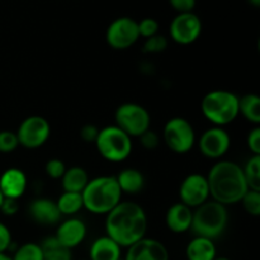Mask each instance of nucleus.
Here are the masks:
<instances>
[{
  "label": "nucleus",
  "instance_id": "473e14b6",
  "mask_svg": "<svg viewBox=\"0 0 260 260\" xmlns=\"http://www.w3.org/2000/svg\"><path fill=\"white\" fill-rule=\"evenodd\" d=\"M248 146L254 155H258V156H260V128L259 127H255L254 129H251V132L249 134Z\"/></svg>",
  "mask_w": 260,
  "mask_h": 260
},
{
  "label": "nucleus",
  "instance_id": "9d476101",
  "mask_svg": "<svg viewBox=\"0 0 260 260\" xmlns=\"http://www.w3.org/2000/svg\"><path fill=\"white\" fill-rule=\"evenodd\" d=\"M139 24L128 17H122L113 20L107 29V42L116 50L131 47L139 40Z\"/></svg>",
  "mask_w": 260,
  "mask_h": 260
},
{
  "label": "nucleus",
  "instance_id": "1a4fd4ad",
  "mask_svg": "<svg viewBox=\"0 0 260 260\" xmlns=\"http://www.w3.org/2000/svg\"><path fill=\"white\" fill-rule=\"evenodd\" d=\"M51 127L47 119L40 116H32L25 118L20 123L17 135L18 142L27 149H37L48 140Z\"/></svg>",
  "mask_w": 260,
  "mask_h": 260
},
{
  "label": "nucleus",
  "instance_id": "aec40b11",
  "mask_svg": "<svg viewBox=\"0 0 260 260\" xmlns=\"http://www.w3.org/2000/svg\"><path fill=\"white\" fill-rule=\"evenodd\" d=\"M188 260H213L216 258V246L212 240L206 238L193 239L187 246Z\"/></svg>",
  "mask_w": 260,
  "mask_h": 260
},
{
  "label": "nucleus",
  "instance_id": "a878e982",
  "mask_svg": "<svg viewBox=\"0 0 260 260\" xmlns=\"http://www.w3.org/2000/svg\"><path fill=\"white\" fill-rule=\"evenodd\" d=\"M243 172L249 189L260 192V156L254 155L250 157Z\"/></svg>",
  "mask_w": 260,
  "mask_h": 260
},
{
  "label": "nucleus",
  "instance_id": "ea45409f",
  "mask_svg": "<svg viewBox=\"0 0 260 260\" xmlns=\"http://www.w3.org/2000/svg\"><path fill=\"white\" fill-rule=\"evenodd\" d=\"M213 260H231V259H229V258H225V256H221V258H217V256H216L215 259Z\"/></svg>",
  "mask_w": 260,
  "mask_h": 260
},
{
  "label": "nucleus",
  "instance_id": "b1692460",
  "mask_svg": "<svg viewBox=\"0 0 260 260\" xmlns=\"http://www.w3.org/2000/svg\"><path fill=\"white\" fill-rule=\"evenodd\" d=\"M43 253V260H71V251L63 248L56 238L46 239L40 245Z\"/></svg>",
  "mask_w": 260,
  "mask_h": 260
},
{
  "label": "nucleus",
  "instance_id": "4be33fe9",
  "mask_svg": "<svg viewBox=\"0 0 260 260\" xmlns=\"http://www.w3.org/2000/svg\"><path fill=\"white\" fill-rule=\"evenodd\" d=\"M116 179L121 192L129 193V194L139 193L144 188L145 184L144 175L141 174V172L136 169H131V168L122 170Z\"/></svg>",
  "mask_w": 260,
  "mask_h": 260
},
{
  "label": "nucleus",
  "instance_id": "6ab92c4d",
  "mask_svg": "<svg viewBox=\"0 0 260 260\" xmlns=\"http://www.w3.org/2000/svg\"><path fill=\"white\" fill-rule=\"evenodd\" d=\"M90 260H121V246L108 236L96 239L91 244Z\"/></svg>",
  "mask_w": 260,
  "mask_h": 260
},
{
  "label": "nucleus",
  "instance_id": "c756f323",
  "mask_svg": "<svg viewBox=\"0 0 260 260\" xmlns=\"http://www.w3.org/2000/svg\"><path fill=\"white\" fill-rule=\"evenodd\" d=\"M19 145L18 137L12 131H0V152L8 154L17 149Z\"/></svg>",
  "mask_w": 260,
  "mask_h": 260
},
{
  "label": "nucleus",
  "instance_id": "a211bd4d",
  "mask_svg": "<svg viewBox=\"0 0 260 260\" xmlns=\"http://www.w3.org/2000/svg\"><path fill=\"white\" fill-rule=\"evenodd\" d=\"M29 212L33 220L42 223V225H53L61 217V213L56 206V202L46 200V198L33 201L29 206Z\"/></svg>",
  "mask_w": 260,
  "mask_h": 260
},
{
  "label": "nucleus",
  "instance_id": "f704fd0d",
  "mask_svg": "<svg viewBox=\"0 0 260 260\" xmlns=\"http://www.w3.org/2000/svg\"><path fill=\"white\" fill-rule=\"evenodd\" d=\"M170 5L177 12H179V14H182V13H192L196 7V2L194 0H172Z\"/></svg>",
  "mask_w": 260,
  "mask_h": 260
},
{
  "label": "nucleus",
  "instance_id": "2eb2a0df",
  "mask_svg": "<svg viewBox=\"0 0 260 260\" xmlns=\"http://www.w3.org/2000/svg\"><path fill=\"white\" fill-rule=\"evenodd\" d=\"M86 235V226L79 218H70L66 220L58 226L57 234L55 238L63 248L71 250L78 246L84 240Z\"/></svg>",
  "mask_w": 260,
  "mask_h": 260
},
{
  "label": "nucleus",
  "instance_id": "6e6552de",
  "mask_svg": "<svg viewBox=\"0 0 260 260\" xmlns=\"http://www.w3.org/2000/svg\"><path fill=\"white\" fill-rule=\"evenodd\" d=\"M162 136L167 146L177 154H185L190 151L196 141L192 124L180 117H175L167 122Z\"/></svg>",
  "mask_w": 260,
  "mask_h": 260
},
{
  "label": "nucleus",
  "instance_id": "c85d7f7f",
  "mask_svg": "<svg viewBox=\"0 0 260 260\" xmlns=\"http://www.w3.org/2000/svg\"><path fill=\"white\" fill-rule=\"evenodd\" d=\"M168 47V40L161 35H155L147 38L144 43L145 53H160Z\"/></svg>",
  "mask_w": 260,
  "mask_h": 260
},
{
  "label": "nucleus",
  "instance_id": "cd10ccee",
  "mask_svg": "<svg viewBox=\"0 0 260 260\" xmlns=\"http://www.w3.org/2000/svg\"><path fill=\"white\" fill-rule=\"evenodd\" d=\"M241 202H243L244 208L249 215L255 216V217L260 215V192L249 189L243 197Z\"/></svg>",
  "mask_w": 260,
  "mask_h": 260
},
{
  "label": "nucleus",
  "instance_id": "f257e3e1",
  "mask_svg": "<svg viewBox=\"0 0 260 260\" xmlns=\"http://www.w3.org/2000/svg\"><path fill=\"white\" fill-rule=\"evenodd\" d=\"M106 230L108 238L121 248H129L145 238L147 230L146 213L137 203L121 202L108 213Z\"/></svg>",
  "mask_w": 260,
  "mask_h": 260
},
{
  "label": "nucleus",
  "instance_id": "0eeeda50",
  "mask_svg": "<svg viewBox=\"0 0 260 260\" xmlns=\"http://www.w3.org/2000/svg\"><path fill=\"white\" fill-rule=\"evenodd\" d=\"M116 123L129 137H140L150 128V114L142 106L123 103L116 111Z\"/></svg>",
  "mask_w": 260,
  "mask_h": 260
},
{
  "label": "nucleus",
  "instance_id": "ddd939ff",
  "mask_svg": "<svg viewBox=\"0 0 260 260\" xmlns=\"http://www.w3.org/2000/svg\"><path fill=\"white\" fill-rule=\"evenodd\" d=\"M230 136L221 127H213L203 132L200 140V150L206 157L218 159L228 152L230 147Z\"/></svg>",
  "mask_w": 260,
  "mask_h": 260
},
{
  "label": "nucleus",
  "instance_id": "7c9ffc66",
  "mask_svg": "<svg viewBox=\"0 0 260 260\" xmlns=\"http://www.w3.org/2000/svg\"><path fill=\"white\" fill-rule=\"evenodd\" d=\"M139 24V33L140 36L145 38H150L152 36L157 35V29H159V23L152 18H145L141 22L137 23Z\"/></svg>",
  "mask_w": 260,
  "mask_h": 260
},
{
  "label": "nucleus",
  "instance_id": "c9c22d12",
  "mask_svg": "<svg viewBox=\"0 0 260 260\" xmlns=\"http://www.w3.org/2000/svg\"><path fill=\"white\" fill-rule=\"evenodd\" d=\"M140 139H141V145L145 149L152 150L159 145V137H157V135L155 132L150 131V129L145 132L144 135H141Z\"/></svg>",
  "mask_w": 260,
  "mask_h": 260
},
{
  "label": "nucleus",
  "instance_id": "4468645a",
  "mask_svg": "<svg viewBox=\"0 0 260 260\" xmlns=\"http://www.w3.org/2000/svg\"><path fill=\"white\" fill-rule=\"evenodd\" d=\"M124 260H169V251L159 240L142 238L129 246Z\"/></svg>",
  "mask_w": 260,
  "mask_h": 260
},
{
  "label": "nucleus",
  "instance_id": "72a5a7b5",
  "mask_svg": "<svg viewBox=\"0 0 260 260\" xmlns=\"http://www.w3.org/2000/svg\"><path fill=\"white\" fill-rule=\"evenodd\" d=\"M10 244H12V236L9 229L0 222V254H4L9 249Z\"/></svg>",
  "mask_w": 260,
  "mask_h": 260
},
{
  "label": "nucleus",
  "instance_id": "bb28decb",
  "mask_svg": "<svg viewBox=\"0 0 260 260\" xmlns=\"http://www.w3.org/2000/svg\"><path fill=\"white\" fill-rule=\"evenodd\" d=\"M12 260H43L42 249L37 244L27 243L17 249Z\"/></svg>",
  "mask_w": 260,
  "mask_h": 260
},
{
  "label": "nucleus",
  "instance_id": "39448f33",
  "mask_svg": "<svg viewBox=\"0 0 260 260\" xmlns=\"http://www.w3.org/2000/svg\"><path fill=\"white\" fill-rule=\"evenodd\" d=\"M206 118L216 127L231 123L239 114V98L228 90H215L206 94L201 104Z\"/></svg>",
  "mask_w": 260,
  "mask_h": 260
},
{
  "label": "nucleus",
  "instance_id": "f8f14e48",
  "mask_svg": "<svg viewBox=\"0 0 260 260\" xmlns=\"http://www.w3.org/2000/svg\"><path fill=\"white\" fill-rule=\"evenodd\" d=\"M179 196L182 203L187 207H200L210 197L207 178L201 174L188 175L180 184Z\"/></svg>",
  "mask_w": 260,
  "mask_h": 260
},
{
  "label": "nucleus",
  "instance_id": "e433bc0d",
  "mask_svg": "<svg viewBox=\"0 0 260 260\" xmlns=\"http://www.w3.org/2000/svg\"><path fill=\"white\" fill-rule=\"evenodd\" d=\"M98 132L99 129L96 128L95 126H93V124H86V126H84L83 128H81V139L85 142H95Z\"/></svg>",
  "mask_w": 260,
  "mask_h": 260
},
{
  "label": "nucleus",
  "instance_id": "20e7f679",
  "mask_svg": "<svg viewBox=\"0 0 260 260\" xmlns=\"http://www.w3.org/2000/svg\"><path fill=\"white\" fill-rule=\"evenodd\" d=\"M228 211L225 206L211 201L201 205L192 217V229L201 238L213 240L223 233L228 225Z\"/></svg>",
  "mask_w": 260,
  "mask_h": 260
},
{
  "label": "nucleus",
  "instance_id": "5701e85b",
  "mask_svg": "<svg viewBox=\"0 0 260 260\" xmlns=\"http://www.w3.org/2000/svg\"><path fill=\"white\" fill-rule=\"evenodd\" d=\"M241 112L249 122L260 123V98L255 94H246L239 99V113Z\"/></svg>",
  "mask_w": 260,
  "mask_h": 260
},
{
  "label": "nucleus",
  "instance_id": "a19ab883",
  "mask_svg": "<svg viewBox=\"0 0 260 260\" xmlns=\"http://www.w3.org/2000/svg\"><path fill=\"white\" fill-rule=\"evenodd\" d=\"M3 201H4V196H3V194H2V192H0V207H2Z\"/></svg>",
  "mask_w": 260,
  "mask_h": 260
},
{
  "label": "nucleus",
  "instance_id": "7ed1b4c3",
  "mask_svg": "<svg viewBox=\"0 0 260 260\" xmlns=\"http://www.w3.org/2000/svg\"><path fill=\"white\" fill-rule=\"evenodd\" d=\"M84 207L91 213H109L121 203L122 192L114 177H99L89 180L81 192Z\"/></svg>",
  "mask_w": 260,
  "mask_h": 260
},
{
  "label": "nucleus",
  "instance_id": "f3484780",
  "mask_svg": "<svg viewBox=\"0 0 260 260\" xmlns=\"http://www.w3.org/2000/svg\"><path fill=\"white\" fill-rule=\"evenodd\" d=\"M193 212L189 207L183 203H175L168 210L165 222L173 233H185L192 226Z\"/></svg>",
  "mask_w": 260,
  "mask_h": 260
},
{
  "label": "nucleus",
  "instance_id": "393cba45",
  "mask_svg": "<svg viewBox=\"0 0 260 260\" xmlns=\"http://www.w3.org/2000/svg\"><path fill=\"white\" fill-rule=\"evenodd\" d=\"M56 206H57L61 215H74L84 207L83 196H81V193L63 192L58 198Z\"/></svg>",
  "mask_w": 260,
  "mask_h": 260
},
{
  "label": "nucleus",
  "instance_id": "dca6fc26",
  "mask_svg": "<svg viewBox=\"0 0 260 260\" xmlns=\"http://www.w3.org/2000/svg\"><path fill=\"white\" fill-rule=\"evenodd\" d=\"M27 188V177L17 168L7 169L0 177V192L4 198L18 200L23 196Z\"/></svg>",
  "mask_w": 260,
  "mask_h": 260
},
{
  "label": "nucleus",
  "instance_id": "412c9836",
  "mask_svg": "<svg viewBox=\"0 0 260 260\" xmlns=\"http://www.w3.org/2000/svg\"><path fill=\"white\" fill-rule=\"evenodd\" d=\"M62 188L65 192L81 193L89 183L88 173L80 167H73L62 175Z\"/></svg>",
  "mask_w": 260,
  "mask_h": 260
},
{
  "label": "nucleus",
  "instance_id": "f03ea898",
  "mask_svg": "<svg viewBox=\"0 0 260 260\" xmlns=\"http://www.w3.org/2000/svg\"><path fill=\"white\" fill-rule=\"evenodd\" d=\"M207 183L213 201L222 206L240 202L249 190L243 168L233 161H220L213 165Z\"/></svg>",
  "mask_w": 260,
  "mask_h": 260
},
{
  "label": "nucleus",
  "instance_id": "58836bf2",
  "mask_svg": "<svg viewBox=\"0 0 260 260\" xmlns=\"http://www.w3.org/2000/svg\"><path fill=\"white\" fill-rule=\"evenodd\" d=\"M0 260H12V258L8 256L7 254H0Z\"/></svg>",
  "mask_w": 260,
  "mask_h": 260
},
{
  "label": "nucleus",
  "instance_id": "2f4dec72",
  "mask_svg": "<svg viewBox=\"0 0 260 260\" xmlns=\"http://www.w3.org/2000/svg\"><path fill=\"white\" fill-rule=\"evenodd\" d=\"M65 172L66 167L65 164H63V161H61L60 159H51L48 160L47 164H46V173H47L48 177H51L52 179L62 178Z\"/></svg>",
  "mask_w": 260,
  "mask_h": 260
},
{
  "label": "nucleus",
  "instance_id": "4c0bfd02",
  "mask_svg": "<svg viewBox=\"0 0 260 260\" xmlns=\"http://www.w3.org/2000/svg\"><path fill=\"white\" fill-rule=\"evenodd\" d=\"M0 211H2V212L7 216L15 215L18 211L17 200H9V198H4V201H3V203H2V207H0Z\"/></svg>",
  "mask_w": 260,
  "mask_h": 260
},
{
  "label": "nucleus",
  "instance_id": "423d86ee",
  "mask_svg": "<svg viewBox=\"0 0 260 260\" xmlns=\"http://www.w3.org/2000/svg\"><path fill=\"white\" fill-rule=\"evenodd\" d=\"M95 145L99 154L109 161H122L127 159L132 151L131 137L117 126L99 129Z\"/></svg>",
  "mask_w": 260,
  "mask_h": 260
},
{
  "label": "nucleus",
  "instance_id": "9b49d317",
  "mask_svg": "<svg viewBox=\"0 0 260 260\" xmlns=\"http://www.w3.org/2000/svg\"><path fill=\"white\" fill-rule=\"evenodd\" d=\"M202 32V22L194 13L178 14L170 24V36L179 45H190L200 37Z\"/></svg>",
  "mask_w": 260,
  "mask_h": 260
}]
</instances>
